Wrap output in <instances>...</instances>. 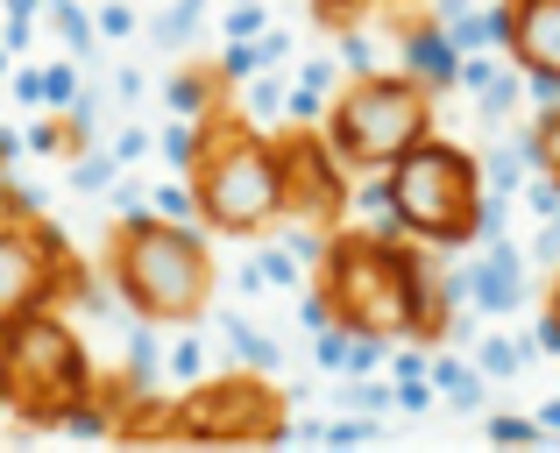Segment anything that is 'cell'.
<instances>
[{
	"instance_id": "1",
	"label": "cell",
	"mask_w": 560,
	"mask_h": 453,
	"mask_svg": "<svg viewBox=\"0 0 560 453\" xmlns=\"http://www.w3.org/2000/svg\"><path fill=\"white\" fill-rule=\"evenodd\" d=\"M313 290L327 298V319L348 333L440 347L454 326L462 276H433L419 241L390 227H334L313 262Z\"/></svg>"
},
{
	"instance_id": "2",
	"label": "cell",
	"mask_w": 560,
	"mask_h": 453,
	"mask_svg": "<svg viewBox=\"0 0 560 453\" xmlns=\"http://www.w3.org/2000/svg\"><path fill=\"white\" fill-rule=\"evenodd\" d=\"M107 284L142 326H191L213 312V248L191 220H164L150 206H128L107 234Z\"/></svg>"
},
{
	"instance_id": "3",
	"label": "cell",
	"mask_w": 560,
	"mask_h": 453,
	"mask_svg": "<svg viewBox=\"0 0 560 453\" xmlns=\"http://www.w3.org/2000/svg\"><path fill=\"white\" fill-rule=\"evenodd\" d=\"M185 192H191V220L234 234V241H256L277 227L284 213V170H277V135L242 114H206L199 142L185 156Z\"/></svg>"
},
{
	"instance_id": "4",
	"label": "cell",
	"mask_w": 560,
	"mask_h": 453,
	"mask_svg": "<svg viewBox=\"0 0 560 453\" xmlns=\"http://www.w3.org/2000/svg\"><path fill=\"white\" fill-rule=\"evenodd\" d=\"M376 184H383V220L405 241H419V248L482 241V199H490V184H482V164L462 142L419 135L405 156H390L376 170Z\"/></svg>"
},
{
	"instance_id": "5",
	"label": "cell",
	"mask_w": 560,
	"mask_h": 453,
	"mask_svg": "<svg viewBox=\"0 0 560 453\" xmlns=\"http://www.w3.org/2000/svg\"><path fill=\"white\" fill-rule=\"evenodd\" d=\"M100 390V361L85 347V333L65 319V305H36V312L8 319L0 341V412H14L22 426H57V412Z\"/></svg>"
},
{
	"instance_id": "6",
	"label": "cell",
	"mask_w": 560,
	"mask_h": 453,
	"mask_svg": "<svg viewBox=\"0 0 560 453\" xmlns=\"http://www.w3.org/2000/svg\"><path fill=\"white\" fill-rule=\"evenodd\" d=\"M319 135L348 170H376L405 156L419 135H433V93L411 71H355L319 114Z\"/></svg>"
},
{
	"instance_id": "7",
	"label": "cell",
	"mask_w": 560,
	"mask_h": 453,
	"mask_svg": "<svg viewBox=\"0 0 560 453\" xmlns=\"http://www.w3.org/2000/svg\"><path fill=\"white\" fill-rule=\"evenodd\" d=\"M284 390H270L262 369H228V375H199L171 397V440H220V446H248V440H284Z\"/></svg>"
},
{
	"instance_id": "8",
	"label": "cell",
	"mask_w": 560,
	"mask_h": 453,
	"mask_svg": "<svg viewBox=\"0 0 560 453\" xmlns=\"http://www.w3.org/2000/svg\"><path fill=\"white\" fill-rule=\"evenodd\" d=\"M85 276V262L71 255V241L43 213L28 220H0V326L36 305H65V290Z\"/></svg>"
},
{
	"instance_id": "9",
	"label": "cell",
	"mask_w": 560,
	"mask_h": 453,
	"mask_svg": "<svg viewBox=\"0 0 560 453\" xmlns=\"http://www.w3.org/2000/svg\"><path fill=\"white\" fill-rule=\"evenodd\" d=\"M277 135V170H284V213L277 220H299V227H319V234H334L348 220V178L355 170L341 164V156L327 150V135L319 128H270Z\"/></svg>"
},
{
	"instance_id": "10",
	"label": "cell",
	"mask_w": 560,
	"mask_h": 453,
	"mask_svg": "<svg viewBox=\"0 0 560 453\" xmlns=\"http://www.w3.org/2000/svg\"><path fill=\"white\" fill-rule=\"evenodd\" d=\"M504 57L560 85V0H504Z\"/></svg>"
},
{
	"instance_id": "11",
	"label": "cell",
	"mask_w": 560,
	"mask_h": 453,
	"mask_svg": "<svg viewBox=\"0 0 560 453\" xmlns=\"http://www.w3.org/2000/svg\"><path fill=\"white\" fill-rule=\"evenodd\" d=\"M462 290H468V298H476V305H482L490 319L518 312V305L533 298V284H525V255H518V248L504 241V234H497V248H490V255H482L476 270L462 276Z\"/></svg>"
},
{
	"instance_id": "12",
	"label": "cell",
	"mask_w": 560,
	"mask_h": 453,
	"mask_svg": "<svg viewBox=\"0 0 560 453\" xmlns=\"http://www.w3.org/2000/svg\"><path fill=\"white\" fill-rule=\"evenodd\" d=\"M397 57H405L397 71H411L425 93H447L454 71H462V50H454V36H447L440 22H411V28H405V43H397Z\"/></svg>"
},
{
	"instance_id": "13",
	"label": "cell",
	"mask_w": 560,
	"mask_h": 453,
	"mask_svg": "<svg viewBox=\"0 0 560 453\" xmlns=\"http://www.w3.org/2000/svg\"><path fill=\"white\" fill-rule=\"evenodd\" d=\"M425 383H433V397H447L454 412H468V418H476L482 397H490V383L476 375V361L447 355V347H425Z\"/></svg>"
},
{
	"instance_id": "14",
	"label": "cell",
	"mask_w": 560,
	"mask_h": 453,
	"mask_svg": "<svg viewBox=\"0 0 560 453\" xmlns=\"http://www.w3.org/2000/svg\"><path fill=\"white\" fill-rule=\"evenodd\" d=\"M476 164H482V184H490V192H518V184L525 178H533V156H525V135H511V142H497V150L490 156H476Z\"/></svg>"
},
{
	"instance_id": "15",
	"label": "cell",
	"mask_w": 560,
	"mask_h": 453,
	"mask_svg": "<svg viewBox=\"0 0 560 453\" xmlns=\"http://www.w3.org/2000/svg\"><path fill=\"white\" fill-rule=\"evenodd\" d=\"M213 326L228 333V347H234L242 369H277V341H270V333H256L242 312H213Z\"/></svg>"
},
{
	"instance_id": "16",
	"label": "cell",
	"mask_w": 560,
	"mask_h": 453,
	"mask_svg": "<svg viewBox=\"0 0 560 453\" xmlns=\"http://www.w3.org/2000/svg\"><path fill=\"white\" fill-rule=\"evenodd\" d=\"M525 156H533L539 178H553V184H560V99L533 114V128H525Z\"/></svg>"
},
{
	"instance_id": "17",
	"label": "cell",
	"mask_w": 560,
	"mask_h": 453,
	"mask_svg": "<svg viewBox=\"0 0 560 453\" xmlns=\"http://www.w3.org/2000/svg\"><path fill=\"white\" fill-rule=\"evenodd\" d=\"M220 107V79L213 71H178V79H171V114H185V121H206V114Z\"/></svg>"
},
{
	"instance_id": "18",
	"label": "cell",
	"mask_w": 560,
	"mask_h": 453,
	"mask_svg": "<svg viewBox=\"0 0 560 453\" xmlns=\"http://www.w3.org/2000/svg\"><path fill=\"white\" fill-rule=\"evenodd\" d=\"M199 14H206V0H156V28L150 36L164 43V50H185L191 28H199Z\"/></svg>"
},
{
	"instance_id": "19",
	"label": "cell",
	"mask_w": 560,
	"mask_h": 453,
	"mask_svg": "<svg viewBox=\"0 0 560 453\" xmlns=\"http://www.w3.org/2000/svg\"><path fill=\"white\" fill-rule=\"evenodd\" d=\"M65 164H71V184H79V192H114V178H121V156H114V150H71L65 156Z\"/></svg>"
},
{
	"instance_id": "20",
	"label": "cell",
	"mask_w": 560,
	"mask_h": 453,
	"mask_svg": "<svg viewBox=\"0 0 560 453\" xmlns=\"http://www.w3.org/2000/svg\"><path fill=\"white\" fill-rule=\"evenodd\" d=\"M256 71H270V64H262V43H256V36H228L213 79H220V85H242V79H256Z\"/></svg>"
},
{
	"instance_id": "21",
	"label": "cell",
	"mask_w": 560,
	"mask_h": 453,
	"mask_svg": "<svg viewBox=\"0 0 560 453\" xmlns=\"http://www.w3.org/2000/svg\"><path fill=\"white\" fill-rule=\"evenodd\" d=\"M518 369H525V347L504 341V333H490V341L476 347V375H482V383H490V375H497V383H511Z\"/></svg>"
},
{
	"instance_id": "22",
	"label": "cell",
	"mask_w": 560,
	"mask_h": 453,
	"mask_svg": "<svg viewBox=\"0 0 560 453\" xmlns=\"http://www.w3.org/2000/svg\"><path fill=\"white\" fill-rule=\"evenodd\" d=\"M242 85H248V79H242ZM242 121H256V128L284 121V85H277V79H262V71H256V85L242 93Z\"/></svg>"
},
{
	"instance_id": "23",
	"label": "cell",
	"mask_w": 560,
	"mask_h": 453,
	"mask_svg": "<svg viewBox=\"0 0 560 453\" xmlns=\"http://www.w3.org/2000/svg\"><path fill=\"white\" fill-rule=\"evenodd\" d=\"M71 99H79V64H71V57L43 64V107H50V114H65Z\"/></svg>"
},
{
	"instance_id": "24",
	"label": "cell",
	"mask_w": 560,
	"mask_h": 453,
	"mask_svg": "<svg viewBox=\"0 0 560 453\" xmlns=\"http://www.w3.org/2000/svg\"><path fill=\"white\" fill-rule=\"evenodd\" d=\"M142 28V14H136V0H100V14H93V36H136Z\"/></svg>"
},
{
	"instance_id": "25",
	"label": "cell",
	"mask_w": 560,
	"mask_h": 453,
	"mask_svg": "<svg viewBox=\"0 0 560 453\" xmlns=\"http://www.w3.org/2000/svg\"><path fill=\"white\" fill-rule=\"evenodd\" d=\"M383 355H390V341H370V333H348V361H341V369H348V375H376V369H383Z\"/></svg>"
},
{
	"instance_id": "26",
	"label": "cell",
	"mask_w": 560,
	"mask_h": 453,
	"mask_svg": "<svg viewBox=\"0 0 560 453\" xmlns=\"http://www.w3.org/2000/svg\"><path fill=\"white\" fill-rule=\"evenodd\" d=\"M220 28H228V36H262V28H270V8H262V0H234Z\"/></svg>"
},
{
	"instance_id": "27",
	"label": "cell",
	"mask_w": 560,
	"mask_h": 453,
	"mask_svg": "<svg viewBox=\"0 0 560 453\" xmlns=\"http://www.w3.org/2000/svg\"><path fill=\"white\" fill-rule=\"evenodd\" d=\"M518 192H525V206H533L539 220H560V184H553V178H539V170H533Z\"/></svg>"
},
{
	"instance_id": "28",
	"label": "cell",
	"mask_w": 560,
	"mask_h": 453,
	"mask_svg": "<svg viewBox=\"0 0 560 453\" xmlns=\"http://www.w3.org/2000/svg\"><path fill=\"white\" fill-rule=\"evenodd\" d=\"M150 213H164V220H191V192H185V178L178 184H156L150 192ZM199 227V220H191Z\"/></svg>"
},
{
	"instance_id": "29",
	"label": "cell",
	"mask_w": 560,
	"mask_h": 453,
	"mask_svg": "<svg viewBox=\"0 0 560 453\" xmlns=\"http://www.w3.org/2000/svg\"><path fill=\"white\" fill-rule=\"evenodd\" d=\"M348 404H355L362 418H383V412H390V375H383V383H370V375H362V383L348 390Z\"/></svg>"
},
{
	"instance_id": "30",
	"label": "cell",
	"mask_w": 560,
	"mask_h": 453,
	"mask_svg": "<svg viewBox=\"0 0 560 453\" xmlns=\"http://www.w3.org/2000/svg\"><path fill=\"white\" fill-rule=\"evenodd\" d=\"M370 8H376V0H313V14H319V22H334V28H355Z\"/></svg>"
},
{
	"instance_id": "31",
	"label": "cell",
	"mask_w": 560,
	"mask_h": 453,
	"mask_svg": "<svg viewBox=\"0 0 560 453\" xmlns=\"http://www.w3.org/2000/svg\"><path fill=\"white\" fill-rule=\"evenodd\" d=\"M171 375H178V383H199V375H206V347L178 341V347H171Z\"/></svg>"
},
{
	"instance_id": "32",
	"label": "cell",
	"mask_w": 560,
	"mask_h": 453,
	"mask_svg": "<svg viewBox=\"0 0 560 453\" xmlns=\"http://www.w3.org/2000/svg\"><path fill=\"white\" fill-rule=\"evenodd\" d=\"M490 440L497 446H533L539 426H533V418H490Z\"/></svg>"
},
{
	"instance_id": "33",
	"label": "cell",
	"mask_w": 560,
	"mask_h": 453,
	"mask_svg": "<svg viewBox=\"0 0 560 453\" xmlns=\"http://www.w3.org/2000/svg\"><path fill=\"white\" fill-rule=\"evenodd\" d=\"M383 361H390V383H397V375H425V347H397V355H383Z\"/></svg>"
},
{
	"instance_id": "34",
	"label": "cell",
	"mask_w": 560,
	"mask_h": 453,
	"mask_svg": "<svg viewBox=\"0 0 560 453\" xmlns=\"http://www.w3.org/2000/svg\"><path fill=\"white\" fill-rule=\"evenodd\" d=\"M14 99H22V107H43V71H36V64L14 71Z\"/></svg>"
},
{
	"instance_id": "35",
	"label": "cell",
	"mask_w": 560,
	"mask_h": 453,
	"mask_svg": "<svg viewBox=\"0 0 560 453\" xmlns=\"http://www.w3.org/2000/svg\"><path fill=\"white\" fill-rule=\"evenodd\" d=\"M114 156H121V164H142V156H150V135H142V128H128V135H114Z\"/></svg>"
},
{
	"instance_id": "36",
	"label": "cell",
	"mask_w": 560,
	"mask_h": 453,
	"mask_svg": "<svg viewBox=\"0 0 560 453\" xmlns=\"http://www.w3.org/2000/svg\"><path fill=\"white\" fill-rule=\"evenodd\" d=\"M533 355H560V319L539 312V333H533Z\"/></svg>"
},
{
	"instance_id": "37",
	"label": "cell",
	"mask_w": 560,
	"mask_h": 453,
	"mask_svg": "<svg viewBox=\"0 0 560 453\" xmlns=\"http://www.w3.org/2000/svg\"><path fill=\"white\" fill-rule=\"evenodd\" d=\"M299 85H313V93H327V85H334V64H319V57H313V64L299 71Z\"/></svg>"
},
{
	"instance_id": "38",
	"label": "cell",
	"mask_w": 560,
	"mask_h": 453,
	"mask_svg": "<svg viewBox=\"0 0 560 453\" xmlns=\"http://www.w3.org/2000/svg\"><path fill=\"white\" fill-rule=\"evenodd\" d=\"M547 312H553V319H560V270H553V298H547Z\"/></svg>"
},
{
	"instance_id": "39",
	"label": "cell",
	"mask_w": 560,
	"mask_h": 453,
	"mask_svg": "<svg viewBox=\"0 0 560 453\" xmlns=\"http://www.w3.org/2000/svg\"><path fill=\"white\" fill-rule=\"evenodd\" d=\"M8 71H14V50H8V43H0V79H8Z\"/></svg>"
},
{
	"instance_id": "40",
	"label": "cell",
	"mask_w": 560,
	"mask_h": 453,
	"mask_svg": "<svg viewBox=\"0 0 560 453\" xmlns=\"http://www.w3.org/2000/svg\"><path fill=\"white\" fill-rule=\"evenodd\" d=\"M0 178H8V170H0Z\"/></svg>"
}]
</instances>
